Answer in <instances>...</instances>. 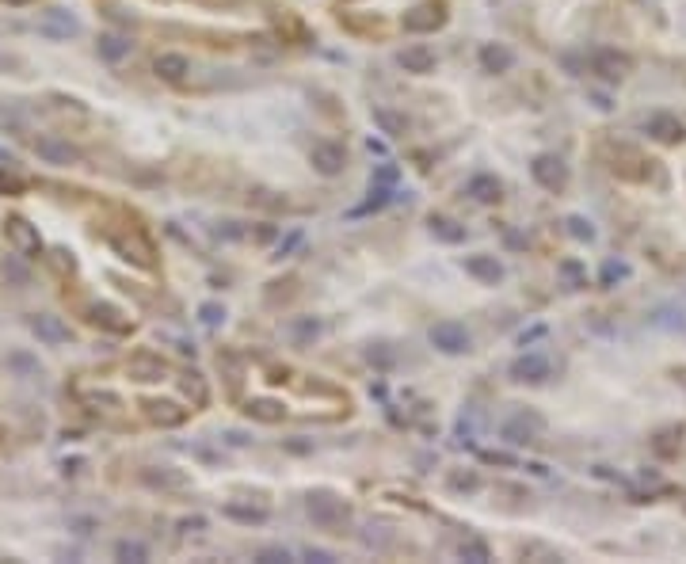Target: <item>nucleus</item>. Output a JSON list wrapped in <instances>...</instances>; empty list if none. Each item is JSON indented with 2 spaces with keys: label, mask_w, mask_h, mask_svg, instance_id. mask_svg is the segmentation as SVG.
Masks as SVG:
<instances>
[{
  "label": "nucleus",
  "mask_w": 686,
  "mask_h": 564,
  "mask_svg": "<svg viewBox=\"0 0 686 564\" xmlns=\"http://www.w3.org/2000/svg\"><path fill=\"white\" fill-rule=\"evenodd\" d=\"M541 370H546V362H541V359H523L515 366V374H541Z\"/></svg>",
  "instance_id": "10"
},
{
  "label": "nucleus",
  "mask_w": 686,
  "mask_h": 564,
  "mask_svg": "<svg viewBox=\"0 0 686 564\" xmlns=\"http://www.w3.org/2000/svg\"><path fill=\"white\" fill-rule=\"evenodd\" d=\"M107 16L118 19L123 12H180L183 24L175 31L191 35L210 46H245L275 35V24L252 0H103Z\"/></svg>",
  "instance_id": "2"
},
{
  "label": "nucleus",
  "mask_w": 686,
  "mask_h": 564,
  "mask_svg": "<svg viewBox=\"0 0 686 564\" xmlns=\"http://www.w3.org/2000/svg\"><path fill=\"white\" fill-rule=\"evenodd\" d=\"M339 19L355 35L393 39L439 27L446 19V4L442 0H339Z\"/></svg>",
  "instance_id": "3"
},
{
  "label": "nucleus",
  "mask_w": 686,
  "mask_h": 564,
  "mask_svg": "<svg viewBox=\"0 0 686 564\" xmlns=\"http://www.w3.org/2000/svg\"><path fill=\"white\" fill-rule=\"evenodd\" d=\"M118 557H145V549H141V545H130V541H123V545H118Z\"/></svg>",
  "instance_id": "12"
},
{
  "label": "nucleus",
  "mask_w": 686,
  "mask_h": 564,
  "mask_svg": "<svg viewBox=\"0 0 686 564\" xmlns=\"http://www.w3.org/2000/svg\"><path fill=\"white\" fill-rule=\"evenodd\" d=\"M126 50H130V42H123V39H99V53H103L107 61H118Z\"/></svg>",
  "instance_id": "8"
},
{
  "label": "nucleus",
  "mask_w": 686,
  "mask_h": 564,
  "mask_svg": "<svg viewBox=\"0 0 686 564\" xmlns=\"http://www.w3.org/2000/svg\"><path fill=\"white\" fill-rule=\"evenodd\" d=\"M35 149H39V157H46V160H53V164H69V160H76V153H73L69 145H61V141H53V138L35 141Z\"/></svg>",
  "instance_id": "6"
},
{
  "label": "nucleus",
  "mask_w": 686,
  "mask_h": 564,
  "mask_svg": "<svg viewBox=\"0 0 686 564\" xmlns=\"http://www.w3.org/2000/svg\"><path fill=\"white\" fill-rule=\"evenodd\" d=\"M12 362H16V366H19V370H35V362H31L27 355H16Z\"/></svg>",
  "instance_id": "13"
},
{
  "label": "nucleus",
  "mask_w": 686,
  "mask_h": 564,
  "mask_svg": "<svg viewBox=\"0 0 686 564\" xmlns=\"http://www.w3.org/2000/svg\"><path fill=\"white\" fill-rule=\"evenodd\" d=\"M431 339L442 351H466V328H458V324H435Z\"/></svg>",
  "instance_id": "5"
},
{
  "label": "nucleus",
  "mask_w": 686,
  "mask_h": 564,
  "mask_svg": "<svg viewBox=\"0 0 686 564\" xmlns=\"http://www.w3.org/2000/svg\"><path fill=\"white\" fill-rule=\"evenodd\" d=\"M8 237H12V245H16L19 252H27V256H31V252H39V233L27 225L24 217H12V221H8Z\"/></svg>",
  "instance_id": "4"
},
{
  "label": "nucleus",
  "mask_w": 686,
  "mask_h": 564,
  "mask_svg": "<svg viewBox=\"0 0 686 564\" xmlns=\"http://www.w3.org/2000/svg\"><path fill=\"white\" fill-rule=\"evenodd\" d=\"M217 366L229 374V396L256 419H339L351 412V396L317 374L290 370L263 355H225Z\"/></svg>",
  "instance_id": "1"
},
{
  "label": "nucleus",
  "mask_w": 686,
  "mask_h": 564,
  "mask_svg": "<svg viewBox=\"0 0 686 564\" xmlns=\"http://www.w3.org/2000/svg\"><path fill=\"white\" fill-rule=\"evenodd\" d=\"M469 267H473V271H477V275H488V279H496V275H500V267H496V263H492V260H473V263H469Z\"/></svg>",
  "instance_id": "9"
},
{
  "label": "nucleus",
  "mask_w": 686,
  "mask_h": 564,
  "mask_svg": "<svg viewBox=\"0 0 686 564\" xmlns=\"http://www.w3.org/2000/svg\"><path fill=\"white\" fill-rule=\"evenodd\" d=\"M35 332L46 339V344H61V339H69V328H65L58 317H35Z\"/></svg>",
  "instance_id": "7"
},
{
  "label": "nucleus",
  "mask_w": 686,
  "mask_h": 564,
  "mask_svg": "<svg viewBox=\"0 0 686 564\" xmlns=\"http://www.w3.org/2000/svg\"><path fill=\"white\" fill-rule=\"evenodd\" d=\"M401 61H408V65H427V61H431V53H427V50H412V53H404Z\"/></svg>",
  "instance_id": "11"
}]
</instances>
